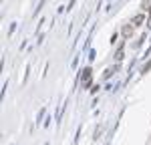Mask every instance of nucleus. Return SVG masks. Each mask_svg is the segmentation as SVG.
Masks as SVG:
<instances>
[{"instance_id": "7ed1b4c3", "label": "nucleus", "mask_w": 151, "mask_h": 145, "mask_svg": "<svg viewBox=\"0 0 151 145\" xmlns=\"http://www.w3.org/2000/svg\"><path fill=\"white\" fill-rule=\"evenodd\" d=\"M131 34H133V28H131L129 24H127V26H123V36H125V38H129Z\"/></svg>"}, {"instance_id": "423d86ee", "label": "nucleus", "mask_w": 151, "mask_h": 145, "mask_svg": "<svg viewBox=\"0 0 151 145\" xmlns=\"http://www.w3.org/2000/svg\"><path fill=\"white\" fill-rule=\"evenodd\" d=\"M147 26H149V28H151V16H149V22H147Z\"/></svg>"}, {"instance_id": "0eeeda50", "label": "nucleus", "mask_w": 151, "mask_h": 145, "mask_svg": "<svg viewBox=\"0 0 151 145\" xmlns=\"http://www.w3.org/2000/svg\"><path fill=\"white\" fill-rule=\"evenodd\" d=\"M149 10H151V8H149Z\"/></svg>"}, {"instance_id": "20e7f679", "label": "nucleus", "mask_w": 151, "mask_h": 145, "mask_svg": "<svg viewBox=\"0 0 151 145\" xmlns=\"http://www.w3.org/2000/svg\"><path fill=\"white\" fill-rule=\"evenodd\" d=\"M115 59H117V60H121V59H123V48H119V50H117Z\"/></svg>"}, {"instance_id": "f257e3e1", "label": "nucleus", "mask_w": 151, "mask_h": 145, "mask_svg": "<svg viewBox=\"0 0 151 145\" xmlns=\"http://www.w3.org/2000/svg\"><path fill=\"white\" fill-rule=\"evenodd\" d=\"M89 85H91V69H85L83 71V87L87 89Z\"/></svg>"}, {"instance_id": "39448f33", "label": "nucleus", "mask_w": 151, "mask_h": 145, "mask_svg": "<svg viewBox=\"0 0 151 145\" xmlns=\"http://www.w3.org/2000/svg\"><path fill=\"white\" fill-rule=\"evenodd\" d=\"M75 2H77V0H70V2H69V6H67V10H70V8H73V4H75Z\"/></svg>"}, {"instance_id": "f03ea898", "label": "nucleus", "mask_w": 151, "mask_h": 145, "mask_svg": "<svg viewBox=\"0 0 151 145\" xmlns=\"http://www.w3.org/2000/svg\"><path fill=\"white\" fill-rule=\"evenodd\" d=\"M131 22L135 24V26H139V24H143V22H145V14H135Z\"/></svg>"}]
</instances>
